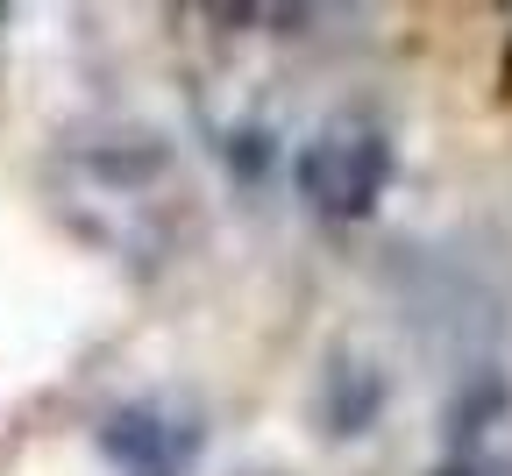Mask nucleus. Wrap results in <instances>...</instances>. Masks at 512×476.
<instances>
[{
  "mask_svg": "<svg viewBox=\"0 0 512 476\" xmlns=\"http://www.w3.org/2000/svg\"><path fill=\"white\" fill-rule=\"evenodd\" d=\"M384 178H392V143L363 114H335L328 128L299 150V192L320 214H370Z\"/></svg>",
  "mask_w": 512,
  "mask_h": 476,
  "instance_id": "nucleus-1",
  "label": "nucleus"
},
{
  "mask_svg": "<svg viewBox=\"0 0 512 476\" xmlns=\"http://www.w3.org/2000/svg\"><path fill=\"white\" fill-rule=\"evenodd\" d=\"M192 434L178 413H164V405H128V413L107 427V448L121 462H136V476H178L192 462Z\"/></svg>",
  "mask_w": 512,
  "mask_h": 476,
  "instance_id": "nucleus-2",
  "label": "nucleus"
}]
</instances>
